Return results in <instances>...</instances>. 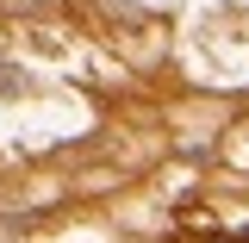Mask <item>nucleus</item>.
Masks as SVG:
<instances>
[{
	"label": "nucleus",
	"instance_id": "3",
	"mask_svg": "<svg viewBox=\"0 0 249 243\" xmlns=\"http://www.w3.org/2000/svg\"><path fill=\"white\" fill-rule=\"evenodd\" d=\"M218 243H237V237H218Z\"/></svg>",
	"mask_w": 249,
	"mask_h": 243
},
{
	"label": "nucleus",
	"instance_id": "2",
	"mask_svg": "<svg viewBox=\"0 0 249 243\" xmlns=\"http://www.w3.org/2000/svg\"><path fill=\"white\" fill-rule=\"evenodd\" d=\"M0 243H19V237H13V231H0Z\"/></svg>",
	"mask_w": 249,
	"mask_h": 243
},
{
	"label": "nucleus",
	"instance_id": "1",
	"mask_svg": "<svg viewBox=\"0 0 249 243\" xmlns=\"http://www.w3.org/2000/svg\"><path fill=\"white\" fill-rule=\"evenodd\" d=\"M19 88H25V69H13V62L0 56V93H19Z\"/></svg>",
	"mask_w": 249,
	"mask_h": 243
}]
</instances>
